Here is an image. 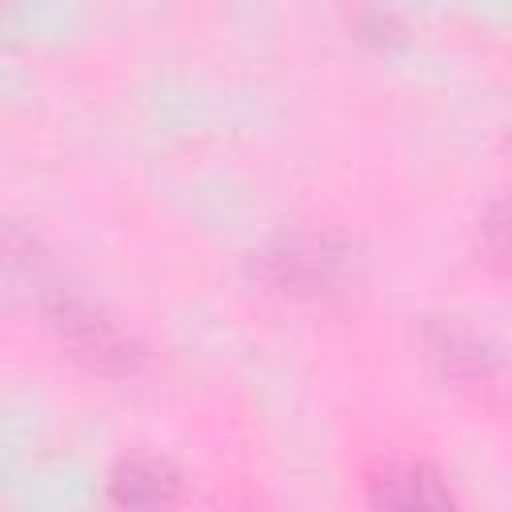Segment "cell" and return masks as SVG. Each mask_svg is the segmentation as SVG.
<instances>
[{
    "mask_svg": "<svg viewBox=\"0 0 512 512\" xmlns=\"http://www.w3.org/2000/svg\"><path fill=\"white\" fill-rule=\"evenodd\" d=\"M252 276L284 296H328L348 280V248L320 232H292L252 252Z\"/></svg>",
    "mask_w": 512,
    "mask_h": 512,
    "instance_id": "cell-1",
    "label": "cell"
},
{
    "mask_svg": "<svg viewBox=\"0 0 512 512\" xmlns=\"http://www.w3.org/2000/svg\"><path fill=\"white\" fill-rule=\"evenodd\" d=\"M48 320L60 332V340L72 348V356H80L84 364L100 368V372H128L132 368V344L88 304L60 296L56 304H48Z\"/></svg>",
    "mask_w": 512,
    "mask_h": 512,
    "instance_id": "cell-2",
    "label": "cell"
},
{
    "mask_svg": "<svg viewBox=\"0 0 512 512\" xmlns=\"http://www.w3.org/2000/svg\"><path fill=\"white\" fill-rule=\"evenodd\" d=\"M368 500L376 508H400V512L448 508L452 504V488L436 468H428L420 460H396V464H384L380 472H372Z\"/></svg>",
    "mask_w": 512,
    "mask_h": 512,
    "instance_id": "cell-3",
    "label": "cell"
},
{
    "mask_svg": "<svg viewBox=\"0 0 512 512\" xmlns=\"http://www.w3.org/2000/svg\"><path fill=\"white\" fill-rule=\"evenodd\" d=\"M108 500L120 508H168L180 500V476L164 460H120L108 476Z\"/></svg>",
    "mask_w": 512,
    "mask_h": 512,
    "instance_id": "cell-4",
    "label": "cell"
}]
</instances>
